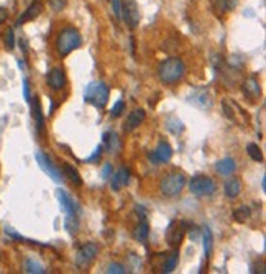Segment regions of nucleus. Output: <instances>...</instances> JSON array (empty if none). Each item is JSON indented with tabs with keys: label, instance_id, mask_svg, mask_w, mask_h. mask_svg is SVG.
<instances>
[{
	"label": "nucleus",
	"instance_id": "nucleus-23",
	"mask_svg": "<svg viewBox=\"0 0 266 274\" xmlns=\"http://www.w3.org/2000/svg\"><path fill=\"white\" fill-rule=\"evenodd\" d=\"M165 128L169 131V133H172V135H179V133L184 131V123H182V122L177 119V117L169 115L165 120Z\"/></svg>",
	"mask_w": 266,
	"mask_h": 274
},
{
	"label": "nucleus",
	"instance_id": "nucleus-7",
	"mask_svg": "<svg viewBox=\"0 0 266 274\" xmlns=\"http://www.w3.org/2000/svg\"><path fill=\"white\" fill-rule=\"evenodd\" d=\"M120 18H123L127 27L132 28V30H135V28L140 25L141 13H140V7H138L136 0H123L122 8H120Z\"/></svg>",
	"mask_w": 266,
	"mask_h": 274
},
{
	"label": "nucleus",
	"instance_id": "nucleus-21",
	"mask_svg": "<svg viewBox=\"0 0 266 274\" xmlns=\"http://www.w3.org/2000/svg\"><path fill=\"white\" fill-rule=\"evenodd\" d=\"M148 235H150V223H148V220L145 217H141V220L138 222V225L133 230V238L136 240V242H146L148 240Z\"/></svg>",
	"mask_w": 266,
	"mask_h": 274
},
{
	"label": "nucleus",
	"instance_id": "nucleus-42",
	"mask_svg": "<svg viewBox=\"0 0 266 274\" xmlns=\"http://www.w3.org/2000/svg\"><path fill=\"white\" fill-rule=\"evenodd\" d=\"M0 261H2V251H0Z\"/></svg>",
	"mask_w": 266,
	"mask_h": 274
},
{
	"label": "nucleus",
	"instance_id": "nucleus-31",
	"mask_svg": "<svg viewBox=\"0 0 266 274\" xmlns=\"http://www.w3.org/2000/svg\"><path fill=\"white\" fill-rule=\"evenodd\" d=\"M3 43H5V48H7L8 51H12L13 48H15V33H13V28H8V30L5 31Z\"/></svg>",
	"mask_w": 266,
	"mask_h": 274
},
{
	"label": "nucleus",
	"instance_id": "nucleus-9",
	"mask_svg": "<svg viewBox=\"0 0 266 274\" xmlns=\"http://www.w3.org/2000/svg\"><path fill=\"white\" fill-rule=\"evenodd\" d=\"M186 228H187V223L186 222H179V220H172V222H169V225H167L166 228V242L169 246L172 248H177L181 246L182 240H184L186 237Z\"/></svg>",
	"mask_w": 266,
	"mask_h": 274
},
{
	"label": "nucleus",
	"instance_id": "nucleus-4",
	"mask_svg": "<svg viewBox=\"0 0 266 274\" xmlns=\"http://www.w3.org/2000/svg\"><path fill=\"white\" fill-rule=\"evenodd\" d=\"M108 97H110V89H108L107 84H103L100 81L89 82L86 89H84V100L99 110L105 109Z\"/></svg>",
	"mask_w": 266,
	"mask_h": 274
},
{
	"label": "nucleus",
	"instance_id": "nucleus-35",
	"mask_svg": "<svg viewBox=\"0 0 266 274\" xmlns=\"http://www.w3.org/2000/svg\"><path fill=\"white\" fill-rule=\"evenodd\" d=\"M67 0H49V5L54 12H61L64 7H66Z\"/></svg>",
	"mask_w": 266,
	"mask_h": 274
},
{
	"label": "nucleus",
	"instance_id": "nucleus-13",
	"mask_svg": "<svg viewBox=\"0 0 266 274\" xmlns=\"http://www.w3.org/2000/svg\"><path fill=\"white\" fill-rule=\"evenodd\" d=\"M172 158V148L169 143L166 141H160V145L156 146V150L150 153V159L155 164L158 163H169Z\"/></svg>",
	"mask_w": 266,
	"mask_h": 274
},
{
	"label": "nucleus",
	"instance_id": "nucleus-36",
	"mask_svg": "<svg viewBox=\"0 0 266 274\" xmlns=\"http://www.w3.org/2000/svg\"><path fill=\"white\" fill-rule=\"evenodd\" d=\"M102 151H103V145H99L96 151H94L92 156H89V158H86L87 163H96V161H99V158L102 156Z\"/></svg>",
	"mask_w": 266,
	"mask_h": 274
},
{
	"label": "nucleus",
	"instance_id": "nucleus-14",
	"mask_svg": "<svg viewBox=\"0 0 266 274\" xmlns=\"http://www.w3.org/2000/svg\"><path fill=\"white\" fill-rule=\"evenodd\" d=\"M43 8H44V5H43L41 0H33V2L27 7V10L20 15L17 25H23V23L32 22V20H34V18H38L43 13Z\"/></svg>",
	"mask_w": 266,
	"mask_h": 274
},
{
	"label": "nucleus",
	"instance_id": "nucleus-24",
	"mask_svg": "<svg viewBox=\"0 0 266 274\" xmlns=\"http://www.w3.org/2000/svg\"><path fill=\"white\" fill-rule=\"evenodd\" d=\"M243 94L248 97L250 100H255L256 97L260 95V84L256 82V79L250 77L248 81L243 82Z\"/></svg>",
	"mask_w": 266,
	"mask_h": 274
},
{
	"label": "nucleus",
	"instance_id": "nucleus-19",
	"mask_svg": "<svg viewBox=\"0 0 266 274\" xmlns=\"http://www.w3.org/2000/svg\"><path fill=\"white\" fill-rule=\"evenodd\" d=\"M224 192H225V197L227 199H236L241 192V183L240 179L236 178H230L225 181L224 184Z\"/></svg>",
	"mask_w": 266,
	"mask_h": 274
},
{
	"label": "nucleus",
	"instance_id": "nucleus-2",
	"mask_svg": "<svg viewBox=\"0 0 266 274\" xmlns=\"http://www.w3.org/2000/svg\"><path fill=\"white\" fill-rule=\"evenodd\" d=\"M158 76L165 84H176L186 76V64L181 58H167L158 66Z\"/></svg>",
	"mask_w": 266,
	"mask_h": 274
},
{
	"label": "nucleus",
	"instance_id": "nucleus-18",
	"mask_svg": "<svg viewBox=\"0 0 266 274\" xmlns=\"http://www.w3.org/2000/svg\"><path fill=\"white\" fill-rule=\"evenodd\" d=\"M189 100H191L194 105L200 107V109H210V107H212V97H210V94H209V92H207L205 89L196 91L194 94L191 95Z\"/></svg>",
	"mask_w": 266,
	"mask_h": 274
},
{
	"label": "nucleus",
	"instance_id": "nucleus-11",
	"mask_svg": "<svg viewBox=\"0 0 266 274\" xmlns=\"http://www.w3.org/2000/svg\"><path fill=\"white\" fill-rule=\"evenodd\" d=\"M34 158H36V163H38L39 168H41L43 173L48 174V178H51L54 183H61L63 181L61 171L56 168V164L53 163V159L49 158L46 153H43V151H36V153H34Z\"/></svg>",
	"mask_w": 266,
	"mask_h": 274
},
{
	"label": "nucleus",
	"instance_id": "nucleus-17",
	"mask_svg": "<svg viewBox=\"0 0 266 274\" xmlns=\"http://www.w3.org/2000/svg\"><path fill=\"white\" fill-rule=\"evenodd\" d=\"M146 119V114L143 109H135L132 112L130 115H128V119L125 122V131H133L135 128H138L143 122Z\"/></svg>",
	"mask_w": 266,
	"mask_h": 274
},
{
	"label": "nucleus",
	"instance_id": "nucleus-16",
	"mask_svg": "<svg viewBox=\"0 0 266 274\" xmlns=\"http://www.w3.org/2000/svg\"><path fill=\"white\" fill-rule=\"evenodd\" d=\"M110 178H112L110 187L113 190H120L122 187H125V185H128V183H130V171L125 168H120L115 174H112Z\"/></svg>",
	"mask_w": 266,
	"mask_h": 274
},
{
	"label": "nucleus",
	"instance_id": "nucleus-6",
	"mask_svg": "<svg viewBox=\"0 0 266 274\" xmlns=\"http://www.w3.org/2000/svg\"><path fill=\"white\" fill-rule=\"evenodd\" d=\"M189 190L191 194H194L196 197H210L215 194L217 185L209 176H194L189 183Z\"/></svg>",
	"mask_w": 266,
	"mask_h": 274
},
{
	"label": "nucleus",
	"instance_id": "nucleus-27",
	"mask_svg": "<svg viewBox=\"0 0 266 274\" xmlns=\"http://www.w3.org/2000/svg\"><path fill=\"white\" fill-rule=\"evenodd\" d=\"M177 261H179V249L174 248V249H172V251H171L169 256H167L166 263H165V266H163L161 271H163V273H172V271H174V269H176Z\"/></svg>",
	"mask_w": 266,
	"mask_h": 274
},
{
	"label": "nucleus",
	"instance_id": "nucleus-29",
	"mask_svg": "<svg viewBox=\"0 0 266 274\" xmlns=\"http://www.w3.org/2000/svg\"><path fill=\"white\" fill-rule=\"evenodd\" d=\"M250 217H251V210H250V207H246V205H241V207L235 209L233 218L236 220V222L243 223V222H246V220H248Z\"/></svg>",
	"mask_w": 266,
	"mask_h": 274
},
{
	"label": "nucleus",
	"instance_id": "nucleus-1",
	"mask_svg": "<svg viewBox=\"0 0 266 274\" xmlns=\"http://www.w3.org/2000/svg\"><path fill=\"white\" fill-rule=\"evenodd\" d=\"M56 199L59 202V207H61L64 210V213H66V217H64V228H66L71 235H74L79 228V207H77V204L74 202V199L63 189L56 190Z\"/></svg>",
	"mask_w": 266,
	"mask_h": 274
},
{
	"label": "nucleus",
	"instance_id": "nucleus-34",
	"mask_svg": "<svg viewBox=\"0 0 266 274\" xmlns=\"http://www.w3.org/2000/svg\"><path fill=\"white\" fill-rule=\"evenodd\" d=\"M123 110H125V102H123V100H118L117 104L112 107L110 115H112V117H120Z\"/></svg>",
	"mask_w": 266,
	"mask_h": 274
},
{
	"label": "nucleus",
	"instance_id": "nucleus-20",
	"mask_svg": "<svg viewBox=\"0 0 266 274\" xmlns=\"http://www.w3.org/2000/svg\"><path fill=\"white\" fill-rule=\"evenodd\" d=\"M102 141H103V146L107 148V151H110V153H118L120 148H122L120 140H118V136L113 133V131H107V133H103Z\"/></svg>",
	"mask_w": 266,
	"mask_h": 274
},
{
	"label": "nucleus",
	"instance_id": "nucleus-15",
	"mask_svg": "<svg viewBox=\"0 0 266 274\" xmlns=\"http://www.w3.org/2000/svg\"><path fill=\"white\" fill-rule=\"evenodd\" d=\"M30 102H32V110H33L32 115H33V120H34V126H36V133L43 135L44 133V117H43L41 104H39L38 95H33Z\"/></svg>",
	"mask_w": 266,
	"mask_h": 274
},
{
	"label": "nucleus",
	"instance_id": "nucleus-22",
	"mask_svg": "<svg viewBox=\"0 0 266 274\" xmlns=\"http://www.w3.org/2000/svg\"><path fill=\"white\" fill-rule=\"evenodd\" d=\"M215 169H217V173L222 174V176H230V174H233L235 169H236L235 159H232V158H224V159L217 161V163H215Z\"/></svg>",
	"mask_w": 266,
	"mask_h": 274
},
{
	"label": "nucleus",
	"instance_id": "nucleus-12",
	"mask_svg": "<svg viewBox=\"0 0 266 274\" xmlns=\"http://www.w3.org/2000/svg\"><path fill=\"white\" fill-rule=\"evenodd\" d=\"M46 82H48V87L54 92H59L64 89V86H66V74H64V69L63 67H53L51 71L48 72L46 76Z\"/></svg>",
	"mask_w": 266,
	"mask_h": 274
},
{
	"label": "nucleus",
	"instance_id": "nucleus-30",
	"mask_svg": "<svg viewBox=\"0 0 266 274\" xmlns=\"http://www.w3.org/2000/svg\"><path fill=\"white\" fill-rule=\"evenodd\" d=\"M246 153H248L250 158L256 161V163H261V161H263V153H261V148L256 143H250L246 146Z\"/></svg>",
	"mask_w": 266,
	"mask_h": 274
},
{
	"label": "nucleus",
	"instance_id": "nucleus-26",
	"mask_svg": "<svg viewBox=\"0 0 266 274\" xmlns=\"http://www.w3.org/2000/svg\"><path fill=\"white\" fill-rule=\"evenodd\" d=\"M202 243H204V259H207L212 251V246H214V237H212L209 227L202 228Z\"/></svg>",
	"mask_w": 266,
	"mask_h": 274
},
{
	"label": "nucleus",
	"instance_id": "nucleus-40",
	"mask_svg": "<svg viewBox=\"0 0 266 274\" xmlns=\"http://www.w3.org/2000/svg\"><path fill=\"white\" fill-rule=\"evenodd\" d=\"M7 18H8V10H7V8H3V7H0V25L5 23Z\"/></svg>",
	"mask_w": 266,
	"mask_h": 274
},
{
	"label": "nucleus",
	"instance_id": "nucleus-28",
	"mask_svg": "<svg viewBox=\"0 0 266 274\" xmlns=\"http://www.w3.org/2000/svg\"><path fill=\"white\" fill-rule=\"evenodd\" d=\"M25 271L27 273H36V274H44L46 273V269H44V266L41 263H38L36 259L33 258H27L25 259Z\"/></svg>",
	"mask_w": 266,
	"mask_h": 274
},
{
	"label": "nucleus",
	"instance_id": "nucleus-3",
	"mask_svg": "<svg viewBox=\"0 0 266 274\" xmlns=\"http://www.w3.org/2000/svg\"><path fill=\"white\" fill-rule=\"evenodd\" d=\"M82 45V36L76 28L66 27L59 31V35L56 38V50L58 55L64 58L67 55H71L74 50H77L79 46Z\"/></svg>",
	"mask_w": 266,
	"mask_h": 274
},
{
	"label": "nucleus",
	"instance_id": "nucleus-32",
	"mask_svg": "<svg viewBox=\"0 0 266 274\" xmlns=\"http://www.w3.org/2000/svg\"><path fill=\"white\" fill-rule=\"evenodd\" d=\"M107 273L108 274H125L127 273V268L123 266V264H120V263H110L107 266Z\"/></svg>",
	"mask_w": 266,
	"mask_h": 274
},
{
	"label": "nucleus",
	"instance_id": "nucleus-25",
	"mask_svg": "<svg viewBox=\"0 0 266 274\" xmlns=\"http://www.w3.org/2000/svg\"><path fill=\"white\" fill-rule=\"evenodd\" d=\"M63 171H64V176L71 181V183L74 185H82V178H81V174H79V171L74 168V166L71 164H67V163H64L63 164Z\"/></svg>",
	"mask_w": 266,
	"mask_h": 274
},
{
	"label": "nucleus",
	"instance_id": "nucleus-10",
	"mask_svg": "<svg viewBox=\"0 0 266 274\" xmlns=\"http://www.w3.org/2000/svg\"><path fill=\"white\" fill-rule=\"evenodd\" d=\"M222 110H224L225 117L229 119L230 122H233V123L240 125V126H245L248 123V117L243 112V109L236 104L233 100H224L222 102Z\"/></svg>",
	"mask_w": 266,
	"mask_h": 274
},
{
	"label": "nucleus",
	"instance_id": "nucleus-39",
	"mask_svg": "<svg viewBox=\"0 0 266 274\" xmlns=\"http://www.w3.org/2000/svg\"><path fill=\"white\" fill-rule=\"evenodd\" d=\"M112 8H113V13L117 15V18H120V8H122L120 0H112Z\"/></svg>",
	"mask_w": 266,
	"mask_h": 274
},
{
	"label": "nucleus",
	"instance_id": "nucleus-38",
	"mask_svg": "<svg viewBox=\"0 0 266 274\" xmlns=\"http://www.w3.org/2000/svg\"><path fill=\"white\" fill-rule=\"evenodd\" d=\"M23 97H25V100L27 102L32 100V95H30V82H28L27 77L23 79Z\"/></svg>",
	"mask_w": 266,
	"mask_h": 274
},
{
	"label": "nucleus",
	"instance_id": "nucleus-41",
	"mask_svg": "<svg viewBox=\"0 0 266 274\" xmlns=\"http://www.w3.org/2000/svg\"><path fill=\"white\" fill-rule=\"evenodd\" d=\"M261 189H263V192H266V179L265 178L261 179Z\"/></svg>",
	"mask_w": 266,
	"mask_h": 274
},
{
	"label": "nucleus",
	"instance_id": "nucleus-37",
	"mask_svg": "<svg viewBox=\"0 0 266 274\" xmlns=\"http://www.w3.org/2000/svg\"><path fill=\"white\" fill-rule=\"evenodd\" d=\"M113 174V168H112V164H103V168H102V179H110V176Z\"/></svg>",
	"mask_w": 266,
	"mask_h": 274
},
{
	"label": "nucleus",
	"instance_id": "nucleus-8",
	"mask_svg": "<svg viewBox=\"0 0 266 274\" xmlns=\"http://www.w3.org/2000/svg\"><path fill=\"white\" fill-rule=\"evenodd\" d=\"M97 254H99L97 243H92V242L84 243L76 253V266L81 269V271H86V269L91 268V264L94 263V259L97 258Z\"/></svg>",
	"mask_w": 266,
	"mask_h": 274
},
{
	"label": "nucleus",
	"instance_id": "nucleus-5",
	"mask_svg": "<svg viewBox=\"0 0 266 274\" xmlns=\"http://www.w3.org/2000/svg\"><path fill=\"white\" fill-rule=\"evenodd\" d=\"M186 185V176L177 171L167 173L160 181V190L165 197H177Z\"/></svg>",
	"mask_w": 266,
	"mask_h": 274
},
{
	"label": "nucleus",
	"instance_id": "nucleus-33",
	"mask_svg": "<svg viewBox=\"0 0 266 274\" xmlns=\"http://www.w3.org/2000/svg\"><path fill=\"white\" fill-rule=\"evenodd\" d=\"M238 2L240 0H219L220 7L224 8L225 12H233L236 5H238Z\"/></svg>",
	"mask_w": 266,
	"mask_h": 274
}]
</instances>
